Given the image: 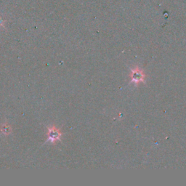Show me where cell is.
<instances>
[{
  "mask_svg": "<svg viewBox=\"0 0 186 186\" xmlns=\"http://www.w3.org/2000/svg\"><path fill=\"white\" fill-rule=\"evenodd\" d=\"M48 140L52 143H55V142L60 141L62 134L60 132V130L58 129H57L55 126H52L48 129Z\"/></svg>",
  "mask_w": 186,
  "mask_h": 186,
  "instance_id": "2",
  "label": "cell"
},
{
  "mask_svg": "<svg viewBox=\"0 0 186 186\" xmlns=\"http://www.w3.org/2000/svg\"><path fill=\"white\" fill-rule=\"evenodd\" d=\"M130 76L132 79V82L135 84H139L141 82H144L145 79V74L143 73V70L140 69L139 68H135L131 71Z\"/></svg>",
  "mask_w": 186,
  "mask_h": 186,
  "instance_id": "1",
  "label": "cell"
},
{
  "mask_svg": "<svg viewBox=\"0 0 186 186\" xmlns=\"http://www.w3.org/2000/svg\"><path fill=\"white\" fill-rule=\"evenodd\" d=\"M2 132L4 133L5 135H8L10 134L11 132V128L10 127V126L7 125V124H4V125H3V126H2Z\"/></svg>",
  "mask_w": 186,
  "mask_h": 186,
  "instance_id": "3",
  "label": "cell"
}]
</instances>
